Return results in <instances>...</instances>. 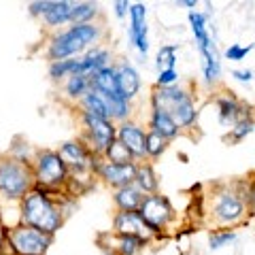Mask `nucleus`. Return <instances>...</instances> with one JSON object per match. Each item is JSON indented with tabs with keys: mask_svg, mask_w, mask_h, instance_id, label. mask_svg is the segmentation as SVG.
<instances>
[{
	"mask_svg": "<svg viewBox=\"0 0 255 255\" xmlns=\"http://www.w3.org/2000/svg\"><path fill=\"white\" fill-rule=\"evenodd\" d=\"M19 206V223L30 226L47 236H55V232L64 226V209H62V194L55 196L43 187H36L26 194V198L17 204Z\"/></svg>",
	"mask_w": 255,
	"mask_h": 255,
	"instance_id": "nucleus-1",
	"label": "nucleus"
},
{
	"mask_svg": "<svg viewBox=\"0 0 255 255\" xmlns=\"http://www.w3.org/2000/svg\"><path fill=\"white\" fill-rule=\"evenodd\" d=\"M105 30L98 23H70L66 30L53 32L45 47V58L49 62L70 60V58H81V55L98 47Z\"/></svg>",
	"mask_w": 255,
	"mask_h": 255,
	"instance_id": "nucleus-2",
	"label": "nucleus"
},
{
	"mask_svg": "<svg viewBox=\"0 0 255 255\" xmlns=\"http://www.w3.org/2000/svg\"><path fill=\"white\" fill-rule=\"evenodd\" d=\"M32 189H34L32 164L19 162L9 153L0 155V200L19 204Z\"/></svg>",
	"mask_w": 255,
	"mask_h": 255,
	"instance_id": "nucleus-3",
	"label": "nucleus"
},
{
	"mask_svg": "<svg viewBox=\"0 0 255 255\" xmlns=\"http://www.w3.org/2000/svg\"><path fill=\"white\" fill-rule=\"evenodd\" d=\"M32 172H34V185L55 196L64 194L68 187L70 170L58 149H36V155L32 159Z\"/></svg>",
	"mask_w": 255,
	"mask_h": 255,
	"instance_id": "nucleus-4",
	"label": "nucleus"
},
{
	"mask_svg": "<svg viewBox=\"0 0 255 255\" xmlns=\"http://www.w3.org/2000/svg\"><path fill=\"white\" fill-rule=\"evenodd\" d=\"M247 204L243 200L241 191L232 187H221L213 194L211 200V219L217 230H232L238 223H243L247 217Z\"/></svg>",
	"mask_w": 255,
	"mask_h": 255,
	"instance_id": "nucleus-5",
	"label": "nucleus"
},
{
	"mask_svg": "<svg viewBox=\"0 0 255 255\" xmlns=\"http://www.w3.org/2000/svg\"><path fill=\"white\" fill-rule=\"evenodd\" d=\"M138 215H140V219L145 223L151 238L166 236L168 230L172 228V223L177 221V211H174L172 202L162 194L145 196V200H142L140 209H138Z\"/></svg>",
	"mask_w": 255,
	"mask_h": 255,
	"instance_id": "nucleus-6",
	"label": "nucleus"
},
{
	"mask_svg": "<svg viewBox=\"0 0 255 255\" xmlns=\"http://www.w3.org/2000/svg\"><path fill=\"white\" fill-rule=\"evenodd\" d=\"M79 124H81V140L98 157L107 153V149L117 140V124H113L111 119L96 117L92 113L77 109Z\"/></svg>",
	"mask_w": 255,
	"mask_h": 255,
	"instance_id": "nucleus-7",
	"label": "nucleus"
},
{
	"mask_svg": "<svg viewBox=\"0 0 255 255\" xmlns=\"http://www.w3.org/2000/svg\"><path fill=\"white\" fill-rule=\"evenodd\" d=\"M53 245V236L17 223L6 228V255H47Z\"/></svg>",
	"mask_w": 255,
	"mask_h": 255,
	"instance_id": "nucleus-8",
	"label": "nucleus"
},
{
	"mask_svg": "<svg viewBox=\"0 0 255 255\" xmlns=\"http://www.w3.org/2000/svg\"><path fill=\"white\" fill-rule=\"evenodd\" d=\"M58 153L62 155L64 162H66L70 174H85V172L94 174L96 164L100 162V157L96 155L81 138L68 140V142H64V145H60Z\"/></svg>",
	"mask_w": 255,
	"mask_h": 255,
	"instance_id": "nucleus-9",
	"label": "nucleus"
},
{
	"mask_svg": "<svg viewBox=\"0 0 255 255\" xmlns=\"http://www.w3.org/2000/svg\"><path fill=\"white\" fill-rule=\"evenodd\" d=\"M117 142H122L128 149V153L136 164L147 162V130L138 122L128 119L117 124Z\"/></svg>",
	"mask_w": 255,
	"mask_h": 255,
	"instance_id": "nucleus-10",
	"label": "nucleus"
},
{
	"mask_svg": "<svg viewBox=\"0 0 255 255\" xmlns=\"http://www.w3.org/2000/svg\"><path fill=\"white\" fill-rule=\"evenodd\" d=\"M136 168H138V164H113V162H107V159L100 157V162L96 164V168H94V177L115 191L119 187L134 185Z\"/></svg>",
	"mask_w": 255,
	"mask_h": 255,
	"instance_id": "nucleus-11",
	"label": "nucleus"
},
{
	"mask_svg": "<svg viewBox=\"0 0 255 255\" xmlns=\"http://www.w3.org/2000/svg\"><path fill=\"white\" fill-rule=\"evenodd\" d=\"M130 26H128V38L130 45L140 53L145 60L149 53V26H147V4L132 2L130 6Z\"/></svg>",
	"mask_w": 255,
	"mask_h": 255,
	"instance_id": "nucleus-12",
	"label": "nucleus"
},
{
	"mask_svg": "<svg viewBox=\"0 0 255 255\" xmlns=\"http://www.w3.org/2000/svg\"><path fill=\"white\" fill-rule=\"evenodd\" d=\"M215 105H217V117H219L221 126H232L243 117H253L251 105L238 100L234 94L217 96V98H215Z\"/></svg>",
	"mask_w": 255,
	"mask_h": 255,
	"instance_id": "nucleus-13",
	"label": "nucleus"
},
{
	"mask_svg": "<svg viewBox=\"0 0 255 255\" xmlns=\"http://www.w3.org/2000/svg\"><path fill=\"white\" fill-rule=\"evenodd\" d=\"M115 70H117V92L122 98H126L128 102H134L140 94V87H142V79L140 73L132 66L130 62H117L115 64Z\"/></svg>",
	"mask_w": 255,
	"mask_h": 255,
	"instance_id": "nucleus-14",
	"label": "nucleus"
},
{
	"mask_svg": "<svg viewBox=\"0 0 255 255\" xmlns=\"http://www.w3.org/2000/svg\"><path fill=\"white\" fill-rule=\"evenodd\" d=\"M113 234H119V236H138V238H149L151 236L147 232L145 223H142L138 211L134 213H126V211H117L113 215Z\"/></svg>",
	"mask_w": 255,
	"mask_h": 255,
	"instance_id": "nucleus-15",
	"label": "nucleus"
},
{
	"mask_svg": "<svg viewBox=\"0 0 255 255\" xmlns=\"http://www.w3.org/2000/svg\"><path fill=\"white\" fill-rule=\"evenodd\" d=\"M147 128H149V132H153V134H157V136L166 138L168 142H170V140H174V138H177L179 134H181L179 126L174 124L172 115L168 113V111L157 109V107H151Z\"/></svg>",
	"mask_w": 255,
	"mask_h": 255,
	"instance_id": "nucleus-16",
	"label": "nucleus"
},
{
	"mask_svg": "<svg viewBox=\"0 0 255 255\" xmlns=\"http://www.w3.org/2000/svg\"><path fill=\"white\" fill-rule=\"evenodd\" d=\"M187 96H194L187 87L179 85H172V87H153L149 96V105L151 107H157V109H164V111H170L174 105H179L181 100H185Z\"/></svg>",
	"mask_w": 255,
	"mask_h": 255,
	"instance_id": "nucleus-17",
	"label": "nucleus"
},
{
	"mask_svg": "<svg viewBox=\"0 0 255 255\" xmlns=\"http://www.w3.org/2000/svg\"><path fill=\"white\" fill-rule=\"evenodd\" d=\"M168 113L172 115L174 124L179 126L181 132L185 130H194L196 124H198V107H196V100L194 96H187L185 100H181L179 105H174Z\"/></svg>",
	"mask_w": 255,
	"mask_h": 255,
	"instance_id": "nucleus-18",
	"label": "nucleus"
},
{
	"mask_svg": "<svg viewBox=\"0 0 255 255\" xmlns=\"http://www.w3.org/2000/svg\"><path fill=\"white\" fill-rule=\"evenodd\" d=\"M111 60H113V53H111L107 47H102V45L92 47V49H87L81 55V75L92 77L94 73H98L100 68H105V66H109V64H113Z\"/></svg>",
	"mask_w": 255,
	"mask_h": 255,
	"instance_id": "nucleus-19",
	"label": "nucleus"
},
{
	"mask_svg": "<svg viewBox=\"0 0 255 255\" xmlns=\"http://www.w3.org/2000/svg\"><path fill=\"white\" fill-rule=\"evenodd\" d=\"M111 198H113V204H115L117 211L134 213V211L140 209L142 200H145V194H142L136 185H128V187L115 189L113 194H111Z\"/></svg>",
	"mask_w": 255,
	"mask_h": 255,
	"instance_id": "nucleus-20",
	"label": "nucleus"
},
{
	"mask_svg": "<svg viewBox=\"0 0 255 255\" xmlns=\"http://www.w3.org/2000/svg\"><path fill=\"white\" fill-rule=\"evenodd\" d=\"M98 94H100V92H98ZM100 98L105 100L109 119H111L113 124H122V122H128V119H132L134 102H128V100L122 98L119 94H100Z\"/></svg>",
	"mask_w": 255,
	"mask_h": 255,
	"instance_id": "nucleus-21",
	"label": "nucleus"
},
{
	"mask_svg": "<svg viewBox=\"0 0 255 255\" xmlns=\"http://www.w3.org/2000/svg\"><path fill=\"white\" fill-rule=\"evenodd\" d=\"M70 11H73V2L70 0H53L51 9L45 13V17L41 19L43 26L47 30H55L58 32L62 26L70 23Z\"/></svg>",
	"mask_w": 255,
	"mask_h": 255,
	"instance_id": "nucleus-22",
	"label": "nucleus"
},
{
	"mask_svg": "<svg viewBox=\"0 0 255 255\" xmlns=\"http://www.w3.org/2000/svg\"><path fill=\"white\" fill-rule=\"evenodd\" d=\"M149 245V238L138 236H119L111 232V245L109 251L113 255H140V251Z\"/></svg>",
	"mask_w": 255,
	"mask_h": 255,
	"instance_id": "nucleus-23",
	"label": "nucleus"
},
{
	"mask_svg": "<svg viewBox=\"0 0 255 255\" xmlns=\"http://www.w3.org/2000/svg\"><path fill=\"white\" fill-rule=\"evenodd\" d=\"M134 185H136L145 196L151 194H159V177L155 172V166L151 162H142L136 168V179H134Z\"/></svg>",
	"mask_w": 255,
	"mask_h": 255,
	"instance_id": "nucleus-24",
	"label": "nucleus"
},
{
	"mask_svg": "<svg viewBox=\"0 0 255 255\" xmlns=\"http://www.w3.org/2000/svg\"><path fill=\"white\" fill-rule=\"evenodd\" d=\"M47 75L53 83H64L68 77L81 75V58H70V60H60V62H49Z\"/></svg>",
	"mask_w": 255,
	"mask_h": 255,
	"instance_id": "nucleus-25",
	"label": "nucleus"
},
{
	"mask_svg": "<svg viewBox=\"0 0 255 255\" xmlns=\"http://www.w3.org/2000/svg\"><path fill=\"white\" fill-rule=\"evenodd\" d=\"M92 90L100 92V94H119L117 92V70L115 64H109V66L100 68L98 73H94L90 77Z\"/></svg>",
	"mask_w": 255,
	"mask_h": 255,
	"instance_id": "nucleus-26",
	"label": "nucleus"
},
{
	"mask_svg": "<svg viewBox=\"0 0 255 255\" xmlns=\"http://www.w3.org/2000/svg\"><path fill=\"white\" fill-rule=\"evenodd\" d=\"M90 90H92V83H90V77L87 75H73L62 83V96L66 100L75 102V105H79V100Z\"/></svg>",
	"mask_w": 255,
	"mask_h": 255,
	"instance_id": "nucleus-27",
	"label": "nucleus"
},
{
	"mask_svg": "<svg viewBox=\"0 0 255 255\" xmlns=\"http://www.w3.org/2000/svg\"><path fill=\"white\" fill-rule=\"evenodd\" d=\"M253 132H255V117H243L236 124L230 126V132L223 136V140L230 142V145H238L247 136H251Z\"/></svg>",
	"mask_w": 255,
	"mask_h": 255,
	"instance_id": "nucleus-28",
	"label": "nucleus"
},
{
	"mask_svg": "<svg viewBox=\"0 0 255 255\" xmlns=\"http://www.w3.org/2000/svg\"><path fill=\"white\" fill-rule=\"evenodd\" d=\"M98 15H100L98 2H73L70 23H96Z\"/></svg>",
	"mask_w": 255,
	"mask_h": 255,
	"instance_id": "nucleus-29",
	"label": "nucleus"
},
{
	"mask_svg": "<svg viewBox=\"0 0 255 255\" xmlns=\"http://www.w3.org/2000/svg\"><path fill=\"white\" fill-rule=\"evenodd\" d=\"M77 109L85 111V113H92V115H96V117L109 119L107 107H105V100H102V98H100V94H98V92H94V90H90L81 100H79Z\"/></svg>",
	"mask_w": 255,
	"mask_h": 255,
	"instance_id": "nucleus-30",
	"label": "nucleus"
},
{
	"mask_svg": "<svg viewBox=\"0 0 255 255\" xmlns=\"http://www.w3.org/2000/svg\"><path fill=\"white\" fill-rule=\"evenodd\" d=\"M179 60V45H162L155 55V66L157 70H170L177 68Z\"/></svg>",
	"mask_w": 255,
	"mask_h": 255,
	"instance_id": "nucleus-31",
	"label": "nucleus"
},
{
	"mask_svg": "<svg viewBox=\"0 0 255 255\" xmlns=\"http://www.w3.org/2000/svg\"><path fill=\"white\" fill-rule=\"evenodd\" d=\"M168 145H170V142L166 140V138L157 136V134H153V132L147 130V162L153 164L155 159H159V157L166 153Z\"/></svg>",
	"mask_w": 255,
	"mask_h": 255,
	"instance_id": "nucleus-32",
	"label": "nucleus"
},
{
	"mask_svg": "<svg viewBox=\"0 0 255 255\" xmlns=\"http://www.w3.org/2000/svg\"><path fill=\"white\" fill-rule=\"evenodd\" d=\"M236 241V232L234 230H211L209 234V247L211 251H219L223 247H228L230 243Z\"/></svg>",
	"mask_w": 255,
	"mask_h": 255,
	"instance_id": "nucleus-33",
	"label": "nucleus"
},
{
	"mask_svg": "<svg viewBox=\"0 0 255 255\" xmlns=\"http://www.w3.org/2000/svg\"><path fill=\"white\" fill-rule=\"evenodd\" d=\"M102 159H107V162H113V164H136L132 159V155L128 153V149L122 145V142H117V140L107 149V153L102 155Z\"/></svg>",
	"mask_w": 255,
	"mask_h": 255,
	"instance_id": "nucleus-34",
	"label": "nucleus"
},
{
	"mask_svg": "<svg viewBox=\"0 0 255 255\" xmlns=\"http://www.w3.org/2000/svg\"><path fill=\"white\" fill-rule=\"evenodd\" d=\"M236 189L241 191L243 200L247 204V211L255 213V174H253L251 179H245L241 183H236Z\"/></svg>",
	"mask_w": 255,
	"mask_h": 255,
	"instance_id": "nucleus-35",
	"label": "nucleus"
},
{
	"mask_svg": "<svg viewBox=\"0 0 255 255\" xmlns=\"http://www.w3.org/2000/svg\"><path fill=\"white\" fill-rule=\"evenodd\" d=\"M253 47H255V43H253V45H241V43H232V45H230L226 51H223V58H226V60H230V62H241V60H245L247 55H249V53L253 51Z\"/></svg>",
	"mask_w": 255,
	"mask_h": 255,
	"instance_id": "nucleus-36",
	"label": "nucleus"
},
{
	"mask_svg": "<svg viewBox=\"0 0 255 255\" xmlns=\"http://www.w3.org/2000/svg\"><path fill=\"white\" fill-rule=\"evenodd\" d=\"M181 83V75L177 68H170V70H159L157 73V87H172V85H179Z\"/></svg>",
	"mask_w": 255,
	"mask_h": 255,
	"instance_id": "nucleus-37",
	"label": "nucleus"
},
{
	"mask_svg": "<svg viewBox=\"0 0 255 255\" xmlns=\"http://www.w3.org/2000/svg\"><path fill=\"white\" fill-rule=\"evenodd\" d=\"M51 4H53V0H34V2H30V4H28L30 17L43 19V17H45V13L51 9Z\"/></svg>",
	"mask_w": 255,
	"mask_h": 255,
	"instance_id": "nucleus-38",
	"label": "nucleus"
},
{
	"mask_svg": "<svg viewBox=\"0 0 255 255\" xmlns=\"http://www.w3.org/2000/svg\"><path fill=\"white\" fill-rule=\"evenodd\" d=\"M130 6L132 2H128V0H117V2H113V11L117 15V19H124L128 13H130Z\"/></svg>",
	"mask_w": 255,
	"mask_h": 255,
	"instance_id": "nucleus-39",
	"label": "nucleus"
},
{
	"mask_svg": "<svg viewBox=\"0 0 255 255\" xmlns=\"http://www.w3.org/2000/svg\"><path fill=\"white\" fill-rule=\"evenodd\" d=\"M232 77L236 79V81H241V83H251L253 81V70H249V68H236V70H232Z\"/></svg>",
	"mask_w": 255,
	"mask_h": 255,
	"instance_id": "nucleus-40",
	"label": "nucleus"
},
{
	"mask_svg": "<svg viewBox=\"0 0 255 255\" xmlns=\"http://www.w3.org/2000/svg\"><path fill=\"white\" fill-rule=\"evenodd\" d=\"M0 255H6V228L0 221Z\"/></svg>",
	"mask_w": 255,
	"mask_h": 255,
	"instance_id": "nucleus-41",
	"label": "nucleus"
},
{
	"mask_svg": "<svg viewBox=\"0 0 255 255\" xmlns=\"http://www.w3.org/2000/svg\"><path fill=\"white\" fill-rule=\"evenodd\" d=\"M177 4H181V6H187L189 11H196V4H198V2H196V0H179Z\"/></svg>",
	"mask_w": 255,
	"mask_h": 255,
	"instance_id": "nucleus-42",
	"label": "nucleus"
},
{
	"mask_svg": "<svg viewBox=\"0 0 255 255\" xmlns=\"http://www.w3.org/2000/svg\"><path fill=\"white\" fill-rule=\"evenodd\" d=\"M107 255H113V253H111V251H107Z\"/></svg>",
	"mask_w": 255,
	"mask_h": 255,
	"instance_id": "nucleus-43",
	"label": "nucleus"
}]
</instances>
